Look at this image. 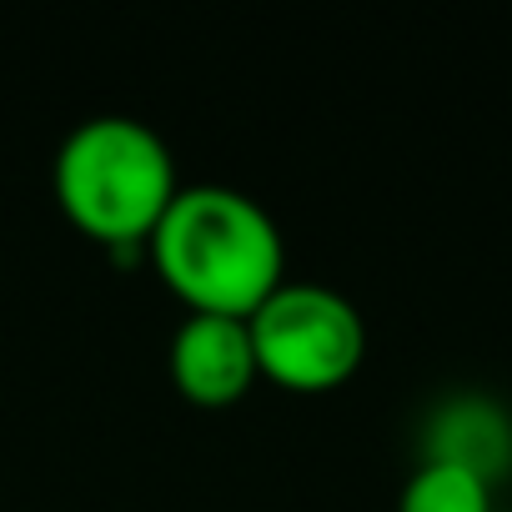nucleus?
<instances>
[{"label":"nucleus","instance_id":"1","mask_svg":"<svg viewBox=\"0 0 512 512\" xmlns=\"http://www.w3.org/2000/svg\"><path fill=\"white\" fill-rule=\"evenodd\" d=\"M146 251L191 312L251 317L287 282V246L272 211L231 186H181Z\"/></svg>","mask_w":512,"mask_h":512},{"label":"nucleus","instance_id":"2","mask_svg":"<svg viewBox=\"0 0 512 512\" xmlns=\"http://www.w3.org/2000/svg\"><path fill=\"white\" fill-rule=\"evenodd\" d=\"M176 191L171 151L146 121L91 116L56 151L61 211L106 246H146Z\"/></svg>","mask_w":512,"mask_h":512},{"label":"nucleus","instance_id":"3","mask_svg":"<svg viewBox=\"0 0 512 512\" xmlns=\"http://www.w3.org/2000/svg\"><path fill=\"white\" fill-rule=\"evenodd\" d=\"M256 372L292 392L342 387L367 357L362 312L322 282H282L246 317Z\"/></svg>","mask_w":512,"mask_h":512},{"label":"nucleus","instance_id":"4","mask_svg":"<svg viewBox=\"0 0 512 512\" xmlns=\"http://www.w3.org/2000/svg\"><path fill=\"white\" fill-rule=\"evenodd\" d=\"M256 377V347L246 317L191 312L171 337V382L196 407H231Z\"/></svg>","mask_w":512,"mask_h":512},{"label":"nucleus","instance_id":"5","mask_svg":"<svg viewBox=\"0 0 512 512\" xmlns=\"http://www.w3.org/2000/svg\"><path fill=\"white\" fill-rule=\"evenodd\" d=\"M427 462H457L487 482L512 467V422L492 397H452L432 412Z\"/></svg>","mask_w":512,"mask_h":512},{"label":"nucleus","instance_id":"6","mask_svg":"<svg viewBox=\"0 0 512 512\" xmlns=\"http://www.w3.org/2000/svg\"><path fill=\"white\" fill-rule=\"evenodd\" d=\"M397 512H492V482L457 467V462H427L402 482Z\"/></svg>","mask_w":512,"mask_h":512}]
</instances>
